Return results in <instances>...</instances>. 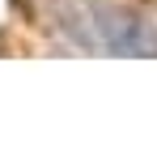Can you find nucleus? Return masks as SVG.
Listing matches in <instances>:
<instances>
[{"label": "nucleus", "mask_w": 157, "mask_h": 153, "mask_svg": "<svg viewBox=\"0 0 157 153\" xmlns=\"http://www.w3.org/2000/svg\"><path fill=\"white\" fill-rule=\"evenodd\" d=\"M55 26L89 55L157 60V22L119 0H59Z\"/></svg>", "instance_id": "nucleus-1"}]
</instances>
